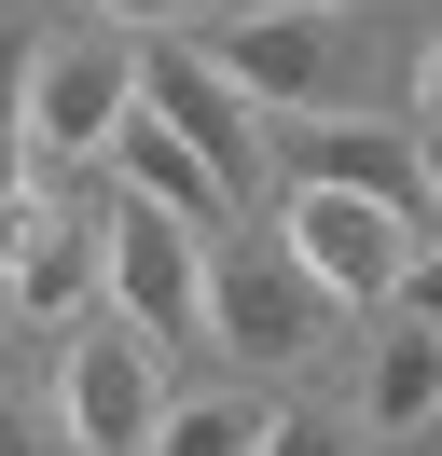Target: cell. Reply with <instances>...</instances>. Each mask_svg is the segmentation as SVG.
<instances>
[{"label":"cell","instance_id":"obj_1","mask_svg":"<svg viewBox=\"0 0 442 456\" xmlns=\"http://www.w3.org/2000/svg\"><path fill=\"white\" fill-rule=\"evenodd\" d=\"M208 332L235 346V360H263V373H304V360L346 346V305H332L276 235H208Z\"/></svg>","mask_w":442,"mask_h":456},{"label":"cell","instance_id":"obj_2","mask_svg":"<svg viewBox=\"0 0 442 456\" xmlns=\"http://www.w3.org/2000/svg\"><path fill=\"white\" fill-rule=\"evenodd\" d=\"M97 290L125 305L138 346H208V235L166 208H138V194L97 208Z\"/></svg>","mask_w":442,"mask_h":456},{"label":"cell","instance_id":"obj_3","mask_svg":"<svg viewBox=\"0 0 442 456\" xmlns=\"http://www.w3.org/2000/svg\"><path fill=\"white\" fill-rule=\"evenodd\" d=\"M249 152H276L291 167V194H359L387 208V222L429 235V139L414 125H318V111H263L249 125Z\"/></svg>","mask_w":442,"mask_h":456},{"label":"cell","instance_id":"obj_4","mask_svg":"<svg viewBox=\"0 0 442 456\" xmlns=\"http://www.w3.org/2000/svg\"><path fill=\"white\" fill-rule=\"evenodd\" d=\"M193 56H208L249 111H318L346 28H332V14H291V0H235V14H208V28H193Z\"/></svg>","mask_w":442,"mask_h":456},{"label":"cell","instance_id":"obj_5","mask_svg":"<svg viewBox=\"0 0 442 456\" xmlns=\"http://www.w3.org/2000/svg\"><path fill=\"white\" fill-rule=\"evenodd\" d=\"M125 97H138V111H152L166 139H180L193 167L221 180V194H249V125H263V111H249V97L221 84L208 56H193V42H166V28H138V42H125Z\"/></svg>","mask_w":442,"mask_h":456},{"label":"cell","instance_id":"obj_6","mask_svg":"<svg viewBox=\"0 0 442 456\" xmlns=\"http://www.w3.org/2000/svg\"><path fill=\"white\" fill-rule=\"evenodd\" d=\"M55 415H70V456H138L166 415L152 387V346L125 318H70V360H55Z\"/></svg>","mask_w":442,"mask_h":456},{"label":"cell","instance_id":"obj_7","mask_svg":"<svg viewBox=\"0 0 442 456\" xmlns=\"http://www.w3.org/2000/svg\"><path fill=\"white\" fill-rule=\"evenodd\" d=\"M276 249H291L346 318H373V305H387V277H401V249H429V235L387 222V208H359V194H291V208H276Z\"/></svg>","mask_w":442,"mask_h":456},{"label":"cell","instance_id":"obj_8","mask_svg":"<svg viewBox=\"0 0 442 456\" xmlns=\"http://www.w3.org/2000/svg\"><path fill=\"white\" fill-rule=\"evenodd\" d=\"M110 125H125V28H97V42H42V56H28V152L83 167Z\"/></svg>","mask_w":442,"mask_h":456},{"label":"cell","instance_id":"obj_9","mask_svg":"<svg viewBox=\"0 0 442 456\" xmlns=\"http://www.w3.org/2000/svg\"><path fill=\"white\" fill-rule=\"evenodd\" d=\"M0 290H14V318L70 332V318L97 305V222H70V208H42V194H0Z\"/></svg>","mask_w":442,"mask_h":456},{"label":"cell","instance_id":"obj_10","mask_svg":"<svg viewBox=\"0 0 442 456\" xmlns=\"http://www.w3.org/2000/svg\"><path fill=\"white\" fill-rule=\"evenodd\" d=\"M97 152H110V194H138V208H166V222H193V235H235V194H221V180L193 167V152L166 139L152 111H138V97H125V125H110Z\"/></svg>","mask_w":442,"mask_h":456},{"label":"cell","instance_id":"obj_11","mask_svg":"<svg viewBox=\"0 0 442 456\" xmlns=\"http://www.w3.org/2000/svg\"><path fill=\"white\" fill-rule=\"evenodd\" d=\"M442 415V332L429 318H373V360H359V428L373 443H414Z\"/></svg>","mask_w":442,"mask_h":456},{"label":"cell","instance_id":"obj_12","mask_svg":"<svg viewBox=\"0 0 442 456\" xmlns=\"http://www.w3.org/2000/svg\"><path fill=\"white\" fill-rule=\"evenodd\" d=\"M249 443H263V401H180V415H152L138 456H249Z\"/></svg>","mask_w":442,"mask_h":456},{"label":"cell","instance_id":"obj_13","mask_svg":"<svg viewBox=\"0 0 442 456\" xmlns=\"http://www.w3.org/2000/svg\"><path fill=\"white\" fill-rule=\"evenodd\" d=\"M249 456H359V428H332V415H263Z\"/></svg>","mask_w":442,"mask_h":456},{"label":"cell","instance_id":"obj_14","mask_svg":"<svg viewBox=\"0 0 442 456\" xmlns=\"http://www.w3.org/2000/svg\"><path fill=\"white\" fill-rule=\"evenodd\" d=\"M110 28H166V14H235V0H97Z\"/></svg>","mask_w":442,"mask_h":456},{"label":"cell","instance_id":"obj_15","mask_svg":"<svg viewBox=\"0 0 442 456\" xmlns=\"http://www.w3.org/2000/svg\"><path fill=\"white\" fill-rule=\"evenodd\" d=\"M0 456H55V443H42V415H28L14 387H0Z\"/></svg>","mask_w":442,"mask_h":456},{"label":"cell","instance_id":"obj_16","mask_svg":"<svg viewBox=\"0 0 442 456\" xmlns=\"http://www.w3.org/2000/svg\"><path fill=\"white\" fill-rule=\"evenodd\" d=\"M291 14H346V0H291Z\"/></svg>","mask_w":442,"mask_h":456}]
</instances>
